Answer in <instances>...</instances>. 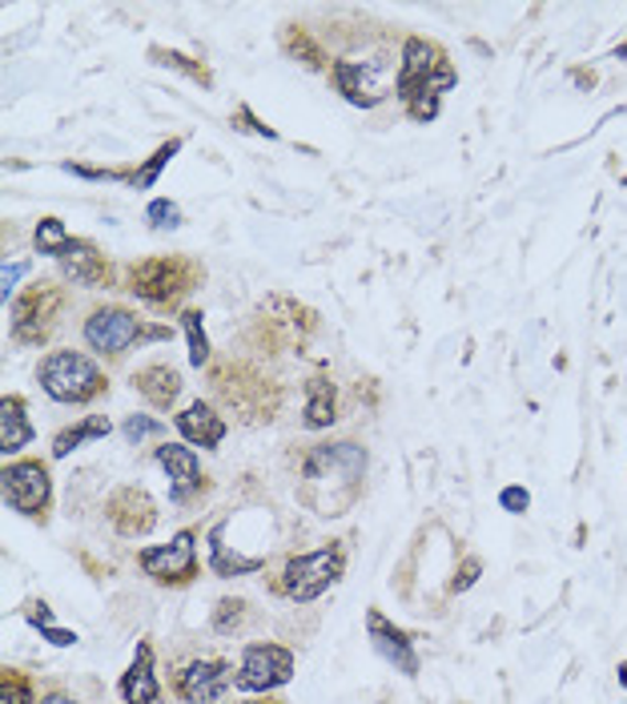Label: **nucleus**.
Listing matches in <instances>:
<instances>
[{
    "label": "nucleus",
    "instance_id": "obj_1",
    "mask_svg": "<svg viewBox=\"0 0 627 704\" xmlns=\"http://www.w3.org/2000/svg\"><path fill=\"white\" fill-rule=\"evenodd\" d=\"M366 479V447L350 444H318L310 447L298 471V500L322 520H338L358 503Z\"/></svg>",
    "mask_w": 627,
    "mask_h": 704
},
{
    "label": "nucleus",
    "instance_id": "obj_2",
    "mask_svg": "<svg viewBox=\"0 0 627 704\" xmlns=\"http://www.w3.org/2000/svg\"><path fill=\"white\" fill-rule=\"evenodd\" d=\"M458 81V73L451 68L446 53L431 41H422V36H411L407 45H402V61H399V102L407 105V114L414 121H431L439 114V93L451 89Z\"/></svg>",
    "mask_w": 627,
    "mask_h": 704
},
{
    "label": "nucleus",
    "instance_id": "obj_3",
    "mask_svg": "<svg viewBox=\"0 0 627 704\" xmlns=\"http://www.w3.org/2000/svg\"><path fill=\"white\" fill-rule=\"evenodd\" d=\"M36 375H41L45 395L57 398V403H93L97 395L109 391L105 371L80 351H48Z\"/></svg>",
    "mask_w": 627,
    "mask_h": 704
},
{
    "label": "nucleus",
    "instance_id": "obj_4",
    "mask_svg": "<svg viewBox=\"0 0 627 704\" xmlns=\"http://www.w3.org/2000/svg\"><path fill=\"white\" fill-rule=\"evenodd\" d=\"M206 278V270L197 266L194 258H182V254H170V258H145L129 266V290L145 302H177L182 295H190L197 282Z\"/></svg>",
    "mask_w": 627,
    "mask_h": 704
},
{
    "label": "nucleus",
    "instance_id": "obj_5",
    "mask_svg": "<svg viewBox=\"0 0 627 704\" xmlns=\"http://www.w3.org/2000/svg\"><path fill=\"white\" fill-rule=\"evenodd\" d=\"M346 572V552L338 544L318 547V552H306V556H290L285 559L282 576H278V591L290 596L298 604L318 600L322 591L334 588Z\"/></svg>",
    "mask_w": 627,
    "mask_h": 704
},
{
    "label": "nucleus",
    "instance_id": "obj_6",
    "mask_svg": "<svg viewBox=\"0 0 627 704\" xmlns=\"http://www.w3.org/2000/svg\"><path fill=\"white\" fill-rule=\"evenodd\" d=\"M61 310H65V290L57 282H33L12 307V339L24 346L45 342L48 330L57 327Z\"/></svg>",
    "mask_w": 627,
    "mask_h": 704
},
{
    "label": "nucleus",
    "instance_id": "obj_7",
    "mask_svg": "<svg viewBox=\"0 0 627 704\" xmlns=\"http://www.w3.org/2000/svg\"><path fill=\"white\" fill-rule=\"evenodd\" d=\"M294 676V652L282 644H250L241 652V664L234 672V684L241 693H274Z\"/></svg>",
    "mask_w": 627,
    "mask_h": 704
},
{
    "label": "nucleus",
    "instance_id": "obj_8",
    "mask_svg": "<svg viewBox=\"0 0 627 704\" xmlns=\"http://www.w3.org/2000/svg\"><path fill=\"white\" fill-rule=\"evenodd\" d=\"M149 339V327L126 307H101L93 310L85 322V342L101 354H126L133 342Z\"/></svg>",
    "mask_w": 627,
    "mask_h": 704
},
{
    "label": "nucleus",
    "instance_id": "obj_9",
    "mask_svg": "<svg viewBox=\"0 0 627 704\" xmlns=\"http://www.w3.org/2000/svg\"><path fill=\"white\" fill-rule=\"evenodd\" d=\"M334 85L350 105H378L390 93V65L387 57H370V61H334Z\"/></svg>",
    "mask_w": 627,
    "mask_h": 704
},
{
    "label": "nucleus",
    "instance_id": "obj_10",
    "mask_svg": "<svg viewBox=\"0 0 627 704\" xmlns=\"http://www.w3.org/2000/svg\"><path fill=\"white\" fill-rule=\"evenodd\" d=\"M197 535L194 532H177L173 544L161 547H141V568L145 576L161 579V584H190L197 576Z\"/></svg>",
    "mask_w": 627,
    "mask_h": 704
},
{
    "label": "nucleus",
    "instance_id": "obj_11",
    "mask_svg": "<svg viewBox=\"0 0 627 704\" xmlns=\"http://www.w3.org/2000/svg\"><path fill=\"white\" fill-rule=\"evenodd\" d=\"M48 467L41 459H17L4 467V500L21 515H41L48 508Z\"/></svg>",
    "mask_w": 627,
    "mask_h": 704
},
{
    "label": "nucleus",
    "instance_id": "obj_12",
    "mask_svg": "<svg viewBox=\"0 0 627 704\" xmlns=\"http://www.w3.org/2000/svg\"><path fill=\"white\" fill-rule=\"evenodd\" d=\"M229 681H234V672H229L226 660H194V664H185V669L177 672L173 689L190 704H217L226 696Z\"/></svg>",
    "mask_w": 627,
    "mask_h": 704
},
{
    "label": "nucleus",
    "instance_id": "obj_13",
    "mask_svg": "<svg viewBox=\"0 0 627 704\" xmlns=\"http://www.w3.org/2000/svg\"><path fill=\"white\" fill-rule=\"evenodd\" d=\"M105 515H109V523H113L121 535H149L153 527H158V503L149 500L145 488H121L109 495V503H105Z\"/></svg>",
    "mask_w": 627,
    "mask_h": 704
},
{
    "label": "nucleus",
    "instance_id": "obj_14",
    "mask_svg": "<svg viewBox=\"0 0 627 704\" xmlns=\"http://www.w3.org/2000/svg\"><path fill=\"white\" fill-rule=\"evenodd\" d=\"M61 274H65L73 286H89V290L113 286V266L105 262V254L97 250L93 242H69L65 254H61Z\"/></svg>",
    "mask_w": 627,
    "mask_h": 704
},
{
    "label": "nucleus",
    "instance_id": "obj_15",
    "mask_svg": "<svg viewBox=\"0 0 627 704\" xmlns=\"http://www.w3.org/2000/svg\"><path fill=\"white\" fill-rule=\"evenodd\" d=\"M366 628H370V644L378 648V657H387L390 664L399 672H407V676H414L419 672V652H414L411 637L402 632V628H394L382 612H370L366 616Z\"/></svg>",
    "mask_w": 627,
    "mask_h": 704
},
{
    "label": "nucleus",
    "instance_id": "obj_16",
    "mask_svg": "<svg viewBox=\"0 0 627 704\" xmlns=\"http://www.w3.org/2000/svg\"><path fill=\"white\" fill-rule=\"evenodd\" d=\"M173 423H177V431L190 439V444L197 447H217L221 439H226V419L217 415L209 403H190V407L182 410V415H173Z\"/></svg>",
    "mask_w": 627,
    "mask_h": 704
},
{
    "label": "nucleus",
    "instance_id": "obj_17",
    "mask_svg": "<svg viewBox=\"0 0 627 704\" xmlns=\"http://www.w3.org/2000/svg\"><path fill=\"white\" fill-rule=\"evenodd\" d=\"M158 463L165 467V471H170V479H173V500H185L190 491L206 483V476H202V463H197V455L190 451V447H182V444L158 447Z\"/></svg>",
    "mask_w": 627,
    "mask_h": 704
},
{
    "label": "nucleus",
    "instance_id": "obj_18",
    "mask_svg": "<svg viewBox=\"0 0 627 704\" xmlns=\"http://www.w3.org/2000/svg\"><path fill=\"white\" fill-rule=\"evenodd\" d=\"M121 696H126V704H158L161 689L158 676H153V648L149 644H138V657L121 676Z\"/></svg>",
    "mask_w": 627,
    "mask_h": 704
},
{
    "label": "nucleus",
    "instance_id": "obj_19",
    "mask_svg": "<svg viewBox=\"0 0 627 704\" xmlns=\"http://www.w3.org/2000/svg\"><path fill=\"white\" fill-rule=\"evenodd\" d=\"M133 391L145 395L153 407H170L173 398L182 395V375L165 363H153V366H141L138 375H133Z\"/></svg>",
    "mask_w": 627,
    "mask_h": 704
},
{
    "label": "nucleus",
    "instance_id": "obj_20",
    "mask_svg": "<svg viewBox=\"0 0 627 704\" xmlns=\"http://www.w3.org/2000/svg\"><path fill=\"white\" fill-rule=\"evenodd\" d=\"M24 444H33V427L24 419V398L4 395L0 398V451L12 455L21 451Z\"/></svg>",
    "mask_w": 627,
    "mask_h": 704
},
{
    "label": "nucleus",
    "instance_id": "obj_21",
    "mask_svg": "<svg viewBox=\"0 0 627 704\" xmlns=\"http://www.w3.org/2000/svg\"><path fill=\"white\" fill-rule=\"evenodd\" d=\"M338 419V395H334L331 378H310L306 383V427H331Z\"/></svg>",
    "mask_w": 627,
    "mask_h": 704
},
{
    "label": "nucleus",
    "instance_id": "obj_22",
    "mask_svg": "<svg viewBox=\"0 0 627 704\" xmlns=\"http://www.w3.org/2000/svg\"><path fill=\"white\" fill-rule=\"evenodd\" d=\"M209 568L217 572V576H250V572L266 568L262 556H229V547L221 544V527H214V535H209Z\"/></svg>",
    "mask_w": 627,
    "mask_h": 704
},
{
    "label": "nucleus",
    "instance_id": "obj_23",
    "mask_svg": "<svg viewBox=\"0 0 627 704\" xmlns=\"http://www.w3.org/2000/svg\"><path fill=\"white\" fill-rule=\"evenodd\" d=\"M109 431H113V423L105 419V415H89L85 423H77V427H69V431H61L57 439H53V455L65 459L77 444H85V439H105Z\"/></svg>",
    "mask_w": 627,
    "mask_h": 704
},
{
    "label": "nucleus",
    "instance_id": "obj_24",
    "mask_svg": "<svg viewBox=\"0 0 627 704\" xmlns=\"http://www.w3.org/2000/svg\"><path fill=\"white\" fill-rule=\"evenodd\" d=\"M182 327H185V334H190V363L206 366L209 363V339H206V327H202V314H197V310H185Z\"/></svg>",
    "mask_w": 627,
    "mask_h": 704
},
{
    "label": "nucleus",
    "instance_id": "obj_25",
    "mask_svg": "<svg viewBox=\"0 0 627 704\" xmlns=\"http://www.w3.org/2000/svg\"><path fill=\"white\" fill-rule=\"evenodd\" d=\"M0 704H36L33 684H29L24 672H17V669L0 672Z\"/></svg>",
    "mask_w": 627,
    "mask_h": 704
},
{
    "label": "nucleus",
    "instance_id": "obj_26",
    "mask_svg": "<svg viewBox=\"0 0 627 704\" xmlns=\"http://www.w3.org/2000/svg\"><path fill=\"white\" fill-rule=\"evenodd\" d=\"M69 230H65V222L61 217H41V226H36V246H41V254H65V246H69Z\"/></svg>",
    "mask_w": 627,
    "mask_h": 704
},
{
    "label": "nucleus",
    "instance_id": "obj_27",
    "mask_svg": "<svg viewBox=\"0 0 627 704\" xmlns=\"http://www.w3.org/2000/svg\"><path fill=\"white\" fill-rule=\"evenodd\" d=\"M285 49H290V53H298V57L306 61L310 68H322V65H326V57H322V49L314 45V41H310L306 29H290V33H285Z\"/></svg>",
    "mask_w": 627,
    "mask_h": 704
},
{
    "label": "nucleus",
    "instance_id": "obj_28",
    "mask_svg": "<svg viewBox=\"0 0 627 704\" xmlns=\"http://www.w3.org/2000/svg\"><path fill=\"white\" fill-rule=\"evenodd\" d=\"M177 149H182V141H165V146L158 149V153H153V158H149V166L141 173H133V182L141 185V190H149V185L158 182V173L165 170V166H170V158L173 153H177Z\"/></svg>",
    "mask_w": 627,
    "mask_h": 704
},
{
    "label": "nucleus",
    "instance_id": "obj_29",
    "mask_svg": "<svg viewBox=\"0 0 627 704\" xmlns=\"http://www.w3.org/2000/svg\"><path fill=\"white\" fill-rule=\"evenodd\" d=\"M149 57L158 61V65H170V68H182V73H190L194 81H202V85H209V73L206 65H194L190 57H182V53H170V49H149Z\"/></svg>",
    "mask_w": 627,
    "mask_h": 704
},
{
    "label": "nucleus",
    "instance_id": "obj_30",
    "mask_svg": "<svg viewBox=\"0 0 627 704\" xmlns=\"http://www.w3.org/2000/svg\"><path fill=\"white\" fill-rule=\"evenodd\" d=\"M241 616H246V600H221L217 604V612H214V632H221V637L238 632Z\"/></svg>",
    "mask_w": 627,
    "mask_h": 704
},
{
    "label": "nucleus",
    "instance_id": "obj_31",
    "mask_svg": "<svg viewBox=\"0 0 627 704\" xmlns=\"http://www.w3.org/2000/svg\"><path fill=\"white\" fill-rule=\"evenodd\" d=\"M145 435H161V423L145 419V415H129V419H126V439H129V444H141Z\"/></svg>",
    "mask_w": 627,
    "mask_h": 704
},
{
    "label": "nucleus",
    "instance_id": "obj_32",
    "mask_svg": "<svg viewBox=\"0 0 627 704\" xmlns=\"http://www.w3.org/2000/svg\"><path fill=\"white\" fill-rule=\"evenodd\" d=\"M479 572H483V559L479 556H467L463 559V568H458V576L451 579V591H467L475 579H479Z\"/></svg>",
    "mask_w": 627,
    "mask_h": 704
},
{
    "label": "nucleus",
    "instance_id": "obj_33",
    "mask_svg": "<svg viewBox=\"0 0 627 704\" xmlns=\"http://www.w3.org/2000/svg\"><path fill=\"white\" fill-rule=\"evenodd\" d=\"M499 503H502V512H511V515H523L527 508H531V495H527L523 488H502Z\"/></svg>",
    "mask_w": 627,
    "mask_h": 704
},
{
    "label": "nucleus",
    "instance_id": "obj_34",
    "mask_svg": "<svg viewBox=\"0 0 627 704\" xmlns=\"http://www.w3.org/2000/svg\"><path fill=\"white\" fill-rule=\"evenodd\" d=\"M177 217H182V214H177V205L165 202V198L149 205V222H153V226H161V230H165V226H177Z\"/></svg>",
    "mask_w": 627,
    "mask_h": 704
},
{
    "label": "nucleus",
    "instance_id": "obj_35",
    "mask_svg": "<svg viewBox=\"0 0 627 704\" xmlns=\"http://www.w3.org/2000/svg\"><path fill=\"white\" fill-rule=\"evenodd\" d=\"M21 274H29V262H12V266H4V274H0V282H4V302H9V290L17 286Z\"/></svg>",
    "mask_w": 627,
    "mask_h": 704
},
{
    "label": "nucleus",
    "instance_id": "obj_36",
    "mask_svg": "<svg viewBox=\"0 0 627 704\" xmlns=\"http://www.w3.org/2000/svg\"><path fill=\"white\" fill-rule=\"evenodd\" d=\"M45 640H48V644H57V648H69V644H77V632H65V628H45Z\"/></svg>",
    "mask_w": 627,
    "mask_h": 704
},
{
    "label": "nucleus",
    "instance_id": "obj_37",
    "mask_svg": "<svg viewBox=\"0 0 627 704\" xmlns=\"http://www.w3.org/2000/svg\"><path fill=\"white\" fill-rule=\"evenodd\" d=\"M29 620H33L36 628H53V612H48L45 604H33V612H29Z\"/></svg>",
    "mask_w": 627,
    "mask_h": 704
},
{
    "label": "nucleus",
    "instance_id": "obj_38",
    "mask_svg": "<svg viewBox=\"0 0 627 704\" xmlns=\"http://www.w3.org/2000/svg\"><path fill=\"white\" fill-rule=\"evenodd\" d=\"M45 704H77V701H69L65 693H53V696H45Z\"/></svg>",
    "mask_w": 627,
    "mask_h": 704
},
{
    "label": "nucleus",
    "instance_id": "obj_39",
    "mask_svg": "<svg viewBox=\"0 0 627 704\" xmlns=\"http://www.w3.org/2000/svg\"><path fill=\"white\" fill-rule=\"evenodd\" d=\"M619 681H624V689H627V660L619 664Z\"/></svg>",
    "mask_w": 627,
    "mask_h": 704
},
{
    "label": "nucleus",
    "instance_id": "obj_40",
    "mask_svg": "<svg viewBox=\"0 0 627 704\" xmlns=\"http://www.w3.org/2000/svg\"><path fill=\"white\" fill-rule=\"evenodd\" d=\"M616 57H619V61H627V45H619V49H616Z\"/></svg>",
    "mask_w": 627,
    "mask_h": 704
},
{
    "label": "nucleus",
    "instance_id": "obj_41",
    "mask_svg": "<svg viewBox=\"0 0 627 704\" xmlns=\"http://www.w3.org/2000/svg\"><path fill=\"white\" fill-rule=\"evenodd\" d=\"M241 704H282V701H241Z\"/></svg>",
    "mask_w": 627,
    "mask_h": 704
}]
</instances>
